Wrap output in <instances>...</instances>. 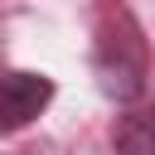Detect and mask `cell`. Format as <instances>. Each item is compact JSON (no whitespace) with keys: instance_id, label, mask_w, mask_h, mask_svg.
I'll return each instance as SVG.
<instances>
[{"instance_id":"obj_3","label":"cell","mask_w":155,"mask_h":155,"mask_svg":"<svg viewBox=\"0 0 155 155\" xmlns=\"http://www.w3.org/2000/svg\"><path fill=\"white\" fill-rule=\"evenodd\" d=\"M111 150L116 155H155V102L131 107L111 126Z\"/></svg>"},{"instance_id":"obj_2","label":"cell","mask_w":155,"mask_h":155,"mask_svg":"<svg viewBox=\"0 0 155 155\" xmlns=\"http://www.w3.org/2000/svg\"><path fill=\"white\" fill-rule=\"evenodd\" d=\"M53 102V78L48 73H0V131H24L34 116H44V107Z\"/></svg>"},{"instance_id":"obj_1","label":"cell","mask_w":155,"mask_h":155,"mask_svg":"<svg viewBox=\"0 0 155 155\" xmlns=\"http://www.w3.org/2000/svg\"><path fill=\"white\" fill-rule=\"evenodd\" d=\"M92 73H97L102 97H111V102H136L145 92V53H140V34L126 10H121V34H111V29L97 34Z\"/></svg>"}]
</instances>
